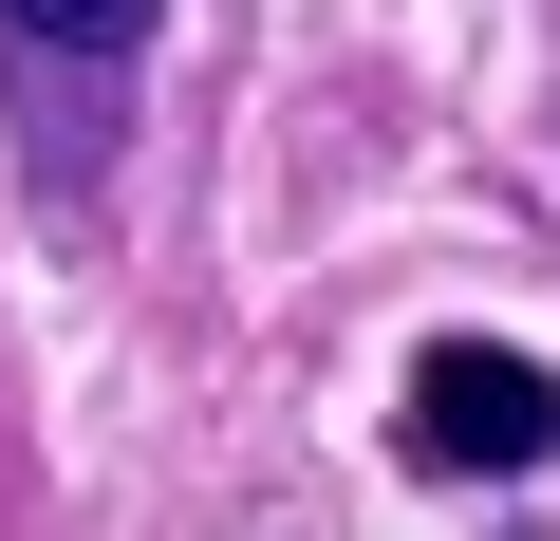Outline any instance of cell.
<instances>
[{"label":"cell","instance_id":"6da1fadb","mask_svg":"<svg viewBox=\"0 0 560 541\" xmlns=\"http://www.w3.org/2000/svg\"><path fill=\"white\" fill-rule=\"evenodd\" d=\"M150 38H168V0H0V113H20V168L57 205L113 187V131H131Z\"/></svg>","mask_w":560,"mask_h":541},{"label":"cell","instance_id":"7a4b0ae2","mask_svg":"<svg viewBox=\"0 0 560 541\" xmlns=\"http://www.w3.org/2000/svg\"><path fill=\"white\" fill-rule=\"evenodd\" d=\"M393 448L411 467H486V485H523V467H560V374L541 355H486V337H430L411 355V411H393Z\"/></svg>","mask_w":560,"mask_h":541}]
</instances>
